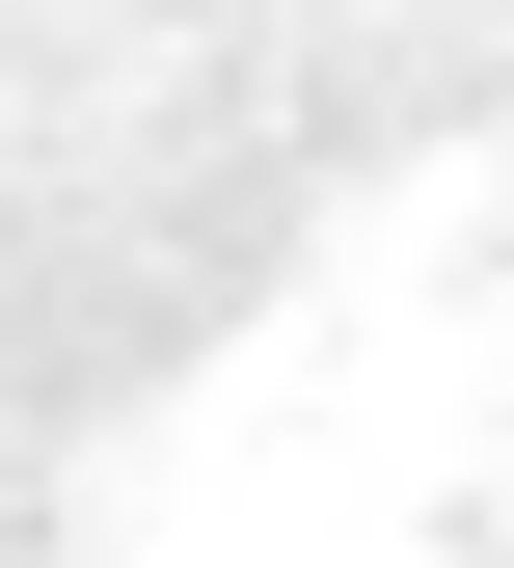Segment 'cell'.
<instances>
[{
    "mask_svg": "<svg viewBox=\"0 0 514 568\" xmlns=\"http://www.w3.org/2000/svg\"><path fill=\"white\" fill-rule=\"evenodd\" d=\"M352 190H514V0H28L54 434L135 352H216Z\"/></svg>",
    "mask_w": 514,
    "mask_h": 568,
    "instance_id": "1",
    "label": "cell"
}]
</instances>
